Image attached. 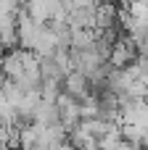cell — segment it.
I'll list each match as a JSON object with an SVG mask.
<instances>
[{
	"label": "cell",
	"mask_w": 148,
	"mask_h": 150,
	"mask_svg": "<svg viewBox=\"0 0 148 150\" xmlns=\"http://www.w3.org/2000/svg\"><path fill=\"white\" fill-rule=\"evenodd\" d=\"M138 55H140L138 45H135L130 37H119V40H114V42H111L109 63H111L114 69H124V66H130V63H132Z\"/></svg>",
	"instance_id": "6da1fadb"
},
{
	"label": "cell",
	"mask_w": 148,
	"mask_h": 150,
	"mask_svg": "<svg viewBox=\"0 0 148 150\" xmlns=\"http://www.w3.org/2000/svg\"><path fill=\"white\" fill-rule=\"evenodd\" d=\"M61 87H64V92L66 95H71L74 100H87L93 92H90V79L82 74V71H77V69H71V71H66V76H64V82H61Z\"/></svg>",
	"instance_id": "7a4b0ae2"
},
{
	"label": "cell",
	"mask_w": 148,
	"mask_h": 150,
	"mask_svg": "<svg viewBox=\"0 0 148 150\" xmlns=\"http://www.w3.org/2000/svg\"><path fill=\"white\" fill-rule=\"evenodd\" d=\"M140 55H143V58H148V40L143 42V47H140Z\"/></svg>",
	"instance_id": "3957f363"
},
{
	"label": "cell",
	"mask_w": 148,
	"mask_h": 150,
	"mask_svg": "<svg viewBox=\"0 0 148 150\" xmlns=\"http://www.w3.org/2000/svg\"><path fill=\"white\" fill-rule=\"evenodd\" d=\"M5 55V42H3V37H0V58Z\"/></svg>",
	"instance_id": "277c9868"
}]
</instances>
